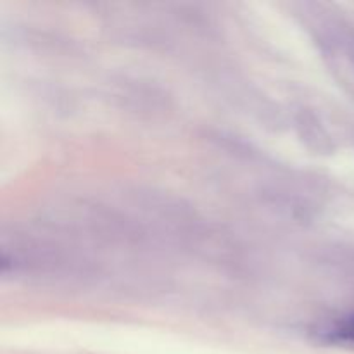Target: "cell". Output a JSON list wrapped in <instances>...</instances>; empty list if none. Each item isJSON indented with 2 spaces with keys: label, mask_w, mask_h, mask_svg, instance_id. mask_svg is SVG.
<instances>
[]
</instances>
